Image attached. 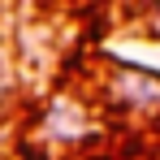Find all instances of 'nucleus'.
I'll return each instance as SVG.
<instances>
[{
    "instance_id": "f257e3e1",
    "label": "nucleus",
    "mask_w": 160,
    "mask_h": 160,
    "mask_svg": "<svg viewBox=\"0 0 160 160\" xmlns=\"http://www.w3.org/2000/svg\"><path fill=\"white\" fill-rule=\"evenodd\" d=\"M156 13H160V4H156Z\"/></svg>"
}]
</instances>
